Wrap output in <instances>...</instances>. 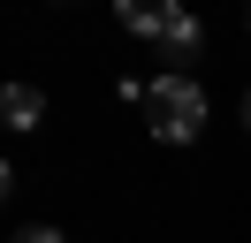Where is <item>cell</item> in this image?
Returning <instances> with one entry per match:
<instances>
[{
  "label": "cell",
  "mask_w": 251,
  "mask_h": 243,
  "mask_svg": "<svg viewBox=\"0 0 251 243\" xmlns=\"http://www.w3.org/2000/svg\"><path fill=\"white\" fill-rule=\"evenodd\" d=\"M145 122L160 145H190V137H205V91L183 69H168L160 84H145Z\"/></svg>",
  "instance_id": "cell-1"
},
{
  "label": "cell",
  "mask_w": 251,
  "mask_h": 243,
  "mask_svg": "<svg viewBox=\"0 0 251 243\" xmlns=\"http://www.w3.org/2000/svg\"><path fill=\"white\" fill-rule=\"evenodd\" d=\"M122 30H137V38H152V46H168L175 61L183 53H198V15L190 8H175V0H122Z\"/></svg>",
  "instance_id": "cell-2"
},
{
  "label": "cell",
  "mask_w": 251,
  "mask_h": 243,
  "mask_svg": "<svg viewBox=\"0 0 251 243\" xmlns=\"http://www.w3.org/2000/svg\"><path fill=\"white\" fill-rule=\"evenodd\" d=\"M38 122H46V91L38 84H0V129H38Z\"/></svg>",
  "instance_id": "cell-3"
},
{
  "label": "cell",
  "mask_w": 251,
  "mask_h": 243,
  "mask_svg": "<svg viewBox=\"0 0 251 243\" xmlns=\"http://www.w3.org/2000/svg\"><path fill=\"white\" fill-rule=\"evenodd\" d=\"M8 243H69V236H61V228H46V220H38V228H23V236H8Z\"/></svg>",
  "instance_id": "cell-4"
},
{
  "label": "cell",
  "mask_w": 251,
  "mask_h": 243,
  "mask_svg": "<svg viewBox=\"0 0 251 243\" xmlns=\"http://www.w3.org/2000/svg\"><path fill=\"white\" fill-rule=\"evenodd\" d=\"M8 190H16V167H8V160H0V197H8Z\"/></svg>",
  "instance_id": "cell-5"
},
{
  "label": "cell",
  "mask_w": 251,
  "mask_h": 243,
  "mask_svg": "<svg viewBox=\"0 0 251 243\" xmlns=\"http://www.w3.org/2000/svg\"><path fill=\"white\" fill-rule=\"evenodd\" d=\"M244 129H251V91H244Z\"/></svg>",
  "instance_id": "cell-6"
}]
</instances>
